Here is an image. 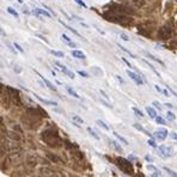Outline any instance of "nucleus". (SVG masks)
Wrapping results in <instances>:
<instances>
[{
    "label": "nucleus",
    "instance_id": "f257e3e1",
    "mask_svg": "<svg viewBox=\"0 0 177 177\" xmlns=\"http://www.w3.org/2000/svg\"><path fill=\"white\" fill-rule=\"evenodd\" d=\"M102 16H103V18L105 20L117 23V24H121V25H128L132 22V18L128 14H122V13H118V12H114L111 10L105 11Z\"/></svg>",
    "mask_w": 177,
    "mask_h": 177
},
{
    "label": "nucleus",
    "instance_id": "1a4fd4ad",
    "mask_svg": "<svg viewBox=\"0 0 177 177\" xmlns=\"http://www.w3.org/2000/svg\"><path fill=\"white\" fill-rule=\"evenodd\" d=\"M154 136H156V139H158V140H164V139H166V136H168V129H165V128H159V129H157V130L154 132Z\"/></svg>",
    "mask_w": 177,
    "mask_h": 177
},
{
    "label": "nucleus",
    "instance_id": "c9c22d12",
    "mask_svg": "<svg viewBox=\"0 0 177 177\" xmlns=\"http://www.w3.org/2000/svg\"><path fill=\"white\" fill-rule=\"evenodd\" d=\"M120 36H121V38H122L123 41H129V36H128L126 32H121Z\"/></svg>",
    "mask_w": 177,
    "mask_h": 177
},
{
    "label": "nucleus",
    "instance_id": "ddd939ff",
    "mask_svg": "<svg viewBox=\"0 0 177 177\" xmlns=\"http://www.w3.org/2000/svg\"><path fill=\"white\" fill-rule=\"evenodd\" d=\"M34 96H35V97H36V98H37V99H38L40 102H42L43 104H47V105H54V106H55V105H58V103H56V102H53V100H48V99H44V98L40 97L38 94H34Z\"/></svg>",
    "mask_w": 177,
    "mask_h": 177
},
{
    "label": "nucleus",
    "instance_id": "72a5a7b5",
    "mask_svg": "<svg viewBox=\"0 0 177 177\" xmlns=\"http://www.w3.org/2000/svg\"><path fill=\"white\" fill-rule=\"evenodd\" d=\"M133 111L135 112V115H136V116H140V117H144V114H142V111H141V110H139L138 108H133Z\"/></svg>",
    "mask_w": 177,
    "mask_h": 177
},
{
    "label": "nucleus",
    "instance_id": "9b49d317",
    "mask_svg": "<svg viewBox=\"0 0 177 177\" xmlns=\"http://www.w3.org/2000/svg\"><path fill=\"white\" fill-rule=\"evenodd\" d=\"M47 158H48L50 162L56 163V164H61V162H62L60 157H58L56 154H53V153H47Z\"/></svg>",
    "mask_w": 177,
    "mask_h": 177
},
{
    "label": "nucleus",
    "instance_id": "2f4dec72",
    "mask_svg": "<svg viewBox=\"0 0 177 177\" xmlns=\"http://www.w3.org/2000/svg\"><path fill=\"white\" fill-rule=\"evenodd\" d=\"M154 120H156V122H157L158 124H166V122H165V120H164L163 117H160V116H158V117H156Z\"/></svg>",
    "mask_w": 177,
    "mask_h": 177
},
{
    "label": "nucleus",
    "instance_id": "20e7f679",
    "mask_svg": "<svg viewBox=\"0 0 177 177\" xmlns=\"http://www.w3.org/2000/svg\"><path fill=\"white\" fill-rule=\"evenodd\" d=\"M106 7H109L114 12H118V13H122V14H134V11L130 7H128L126 5H122V4L110 2V4L106 5Z\"/></svg>",
    "mask_w": 177,
    "mask_h": 177
},
{
    "label": "nucleus",
    "instance_id": "7ed1b4c3",
    "mask_svg": "<svg viewBox=\"0 0 177 177\" xmlns=\"http://www.w3.org/2000/svg\"><path fill=\"white\" fill-rule=\"evenodd\" d=\"M116 164H117L118 169L122 172H124L126 175H132L134 172V169H133V165H132L130 160H127V159H124L122 157H118L116 159Z\"/></svg>",
    "mask_w": 177,
    "mask_h": 177
},
{
    "label": "nucleus",
    "instance_id": "4be33fe9",
    "mask_svg": "<svg viewBox=\"0 0 177 177\" xmlns=\"http://www.w3.org/2000/svg\"><path fill=\"white\" fill-rule=\"evenodd\" d=\"M66 90H67V92H68L71 96H73V97H76V98H80V96H79L73 88H71V86H66Z\"/></svg>",
    "mask_w": 177,
    "mask_h": 177
},
{
    "label": "nucleus",
    "instance_id": "4468645a",
    "mask_svg": "<svg viewBox=\"0 0 177 177\" xmlns=\"http://www.w3.org/2000/svg\"><path fill=\"white\" fill-rule=\"evenodd\" d=\"M72 55L76 58V59H86V55L82 52V50H72Z\"/></svg>",
    "mask_w": 177,
    "mask_h": 177
},
{
    "label": "nucleus",
    "instance_id": "412c9836",
    "mask_svg": "<svg viewBox=\"0 0 177 177\" xmlns=\"http://www.w3.org/2000/svg\"><path fill=\"white\" fill-rule=\"evenodd\" d=\"M96 123H97L99 127H102L103 129H105V130H110V127H109V126H106V123H105V122H103L102 120H97V121H96Z\"/></svg>",
    "mask_w": 177,
    "mask_h": 177
},
{
    "label": "nucleus",
    "instance_id": "49530a36",
    "mask_svg": "<svg viewBox=\"0 0 177 177\" xmlns=\"http://www.w3.org/2000/svg\"><path fill=\"white\" fill-rule=\"evenodd\" d=\"M171 136H172L174 139H176L177 140V133H171Z\"/></svg>",
    "mask_w": 177,
    "mask_h": 177
},
{
    "label": "nucleus",
    "instance_id": "bb28decb",
    "mask_svg": "<svg viewBox=\"0 0 177 177\" xmlns=\"http://www.w3.org/2000/svg\"><path fill=\"white\" fill-rule=\"evenodd\" d=\"M166 120H169V121H175V120H176V116L174 115V112L168 111V112H166Z\"/></svg>",
    "mask_w": 177,
    "mask_h": 177
},
{
    "label": "nucleus",
    "instance_id": "6ab92c4d",
    "mask_svg": "<svg viewBox=\"0 0 177 177\" xmlns=\"http://www.w3.org/2000/svg\"><path fill=\"white\" fill-rule=\"evenodd\" d=\"M145 54H146V55H147V56H148V58H150L151 60H153V61H156V62H158V64H160L162 66H164V65H165V64H164V62H163L162 60H159L158 58H156V56H154V55H152L151 53H147V52H145Z\"/></svg>",
    "mask_w": 177,
    "mask_h": 177
},
{
    "label": "nucleus",
    "instance_id": "79ce46f5",
    "mask_svg": "<svg viewBox=\"0 0 177 177\" xmlns=\"http://www.w3.org/2000/svg\"><path fill=\"white\" fill-rule=\"evenodd\" d=\"M122 60H123V62H124V64H126V65H127V66H128L129 68H133V66H132V65L129 64V61H128V60H126L124 58H122Z\"/></svg>",
    "mask_w": 177,
    "mask_h": 177
},
{
    "label": "nucleus",
    "instance_id": "de8ad7c7",
    "mask_svg": "<svg viewBox=\"0 0 177 177\" xmlns=\"http://www.w3.org/2000/svg\"><path fill=\"white\" fill-rule=\"evenodd\" d=\"M154 88H156V90H157V91H158V92H163V91H162V90H160V88H159V86H158V85H156V86H154Z\"/></svg>",
    "mask_w": 177,
    "mask_h": 177
},
{
    "label": "nucleus",
    "instance_id": "a211bd4d",
    "mask_svg": "<svg viewBox=\"0 0 177 177\" xmlns=\"http://www.w3.org/2000/svg\"><path fill=\"white\" fill-rule=\"evenodd\" d=\"M147 169H148L150 171H153L152 176H160V175H162L160 171H159V169H157V168L153 166V165H147Z\"/></svg>",
    "mask_w": 177,
    "mask_h": 177
},
{
    "label": "nucleus",
    "instance_id": "58836bf2",
    "mask_svg": "<svg viewBox=\"0 0 177 177\" xmlns=\"http://www.w3.org/2000/svg\"><path fill=\"white\" fill-rule=\"evenodd\" d=\"M147 144L150 145V146H152V147H154V148H157L158 146H157V144L154 142V140H152V139H150L148 141H147Z\"/></svg>",
    "mask_w": 177,
    "mask_h": 177
},
{
    "label": "nucleus",
    "instance_id": "a19ab883",
    "mask_svg": "<svg viewBox=\"0 0 177 177\" xmlns=\"http://www.w3.org/2000/svg\"><path fill=\"white\" fill-rule=\"evenodd\" d=\"M152 104H153L156 108H158V110H162V106H160V103H159V102H157V100H153V102H152Z\"/></svg>",
    "mask_w": 177,
    "mask_h": 177
},
{
    "label": "nucleus",
    "instance_id": "7c9ffc66",
    "mask_svg": "<svg viewBox=\"0 0 177 177\" xmlns=\"http://www.w3.org/2000/svg\"><path fill=\"white\" fill-rule=\"evenodd\" d=\"M72 120L76 121V122H78V123H83V122H84V120H83L82 117H79L78 115H73V116H72Z\"/></svg>",
    "mask_w": 177,
    "mask_h": 177
},
{
    "label": "nucleus",
    "instance_id": "393cba45",
    "mask_svg": "<svg viewBox=\"0 0 177 177\" xmlns=\"http://www.w3.org/2000/svg\"><path fill=\"white\" fill-rule=\"evenodd\" d=\"M61 40H62V41H64V42H65L67 46H68L70 43H72V42H73V41H72V40H71V38H70L67 35H65V34H62V35H61Z\"/></svg>",
    "mask_w": 177,
    "mask_h": 177
},
{
    "label": "nucleus",
    "instance_id": "c85d7f7f",
    "mask_svg": "<svg viewBox=\"0 0 177 177\" xmlns=\"http://www.w3.org/2000/svg\"><path fill=\"white\" fill-rule=\"evenodd\" d=\"M6 10H7V12H8L10 14H12V16H14V17H16V18L18 19V13H17V11H16V10H13L12 7H7Z\"/></svg>",
    "mask_w": 177,
    "mask_h": 177
},
{
    "label": "nucleus",
    "instance_id": "603ef678",
    "mask_svg": "<svg viewBox=\"0 0 177 177\" xmlns=\"http://www.w3.org/2000/svg\"><path fill=\"white\" fill-rule=\"evenodd\" d=\"M18 1H19V2H23V0H18Z\"/></svg>",
    "mask_w": 177,
    "mask_h": 177
},
{
    "label": "nucleus",
    "instance_id": "f704fd0d",
    "mask_svg": "<svg viewBox=\"0 0 177 177\" xmlns=\"http://www.w3.org/2000/svg\"><path fill=\"white\" fill-rule=\"evenodd\" d=\"M164 170L169 174V175H171V176H174V177H176L177 176V172H175V171H172L171 169H168V168H164Z\"/></svg>",
    "mask_w": 177,
    "mask_h": 177
},
{
    "label": "nucleus",
    "instance_id": "0eeeda50",
    "mask_svg": "<svg viewBox=\"0 0 177 177\" xmlns=\"http://www.w3.org/2000/svg\"><path fill=\"white\" fill-rule=\"evenodd\" d=\"M158 154L163 158H166V157H172L175 154V150L174 147L171 146H166V145H162L158 147Z\"/></svg>",
    "mask_w": 177,
    "mask_h": 177
},
{
    "label": "nucleus",
    "instance_id": "e433bc0d",
    "mask_svg": "<svg viewBox=\"0 0 177 177\" xmlns=\"http://www.w3.org/2000/svg\"><path fill=\"white\" fill-rule=\"evenodd\" d=\"M78 74L82 76V77H84V78H88V77H90L88 73V72H85V71H78Z\"/></svg>",
    "mask_w": 177,
    "mask_h": 177
},
{
    "label": "nucleus",
    "instance_id": "cd10ccee",
    "mask_svg": "<svg viewBox=\"0 0 177 177\" xmlns=\"http://www.w3.org/2000/svg\"><path fill=\"white\" fill-rule=\"evenodd\" d=\"M114 135H115V136H116V138L118 139V141L123 142V145H128V141H127V140H126L124 138H122V136H121L120 134H117V133H114Z\"/></svg>",
    "mask_w": 177,
    "mask_h": 177
},
{
    "label": "nucleus",
    "instance_id": "3c124183",
    "mask_svg": "<svg viewBox=\"0 0 177 177\" xmlns=\"http://www.w3.org/2000/svg\"><path fill=\"white\" fill-rule=\"evenodd\" d=\"M165 105H166V106H169V108H172V104H170V103H166Z\"/></svg>",
    "mask_w": 177,
    "mask_h": 177
},
{
    "label": "nucleus",
    "instance_id": "4c0bfd02",
    "mask_svg": "<svg viewBox=\"0 0 177 177\" xmlns=\"http://www.w3.org/2000/svg\"><path fill=\"white\" fill-rule=\"evenodd\" d=\"M13 46H14V48H17V50H18L19 53H24V49H23L18 43H13Z\"/></svg>",
    "mask_w": 177,
    "mask_h": 177
},
{
    "label": "nucleus",
    "instance_id": "6e6552de",
    "mask_svg": "<svg viewBox=\"0 0 177 177\" xmlns=\"http://www.w3.org/2000/svg\"><path fill=\"white\" fill-rule=\"evenodd\" d=\"M127 74L129 76V78H130V79H132V80H133L136 85H139V86H140V85H142V84H144V82H142L141 77H139L136 73H134V72H132V71H129V70H128V71H127Z\"/></svg>",
    "mask_w": 177,
    "mask_h": 177
},
{
    "label": "nucleus",
    "instance_id": "f03ea898",
    "mask_svg": "<svg viewBox=\"0 0 177 177\" xmlns=\"http://www.w3.org/2000/svg\"><path fill=\"white\" fill-rule=\"evenodd\" d=\"M41 138L48 146H52V147H58V146H60L62 144V140L59 136V133L56 132V129H53V128L46 129L42 133Z\"/></svg>",
    "mask_w": 177,
    "mask_h": 177
},
{
    "label": "nucleus",
    "instance_id": "c756f323",
    "mask_svg": "<svg viewBox=\"0 0 177 177\" xmlns=\"http://www.w3.org/2000/svg\"><path fill=\"white\" fill-rule=\"evenodd\" d=\"M110 144H111V145L115 147V150H116V151H118V152H122V147H121V146H120V145H118L116 141H112V140H111V141H110Z\"/></svg>",
    "mask_w": 177,
    "mask_h": 177
},
{
    "label": "nucleus",
    "instance_id": "a878e982",
    "mask_svg": "<svg viewBox=\"0 0 177 177\" xmlns=\"http://www.w3.org/2000/svg\"><path fill=\"white\" fill-rule=\"evenodd\" d=\"M88 132L90 133V135H92V136H93L96 140H99V136L97 135V133H96V132H94V130H93L91 127H88Z\"/></svg>",
    "mask_w": 177,
    "mask_h": 177
},
{
    "label": "nucleus",
    "instance_id": "473e14b6",
    "mask_svg": "<svg viewBox=\"0 0 177 177\" xmlns=\"http://www.w3.org/2000/svg\"><path fill=\"white\" fill-rule=\"evenodd\" d=\"M50 53L55 56H59V58H64V53L62 52H56V50H50Z\"/></svg>",
    "mask_w": 177,
    "mask_h": 177
},
{
    "label": "nucleus",
    "instance_id": "dca6fc26",
    "mask_svg": "<svg viewBox=\"0 0 177 177\" xmlns=\"http://www.w3.org/2000/svg\"><path fill=\"white\" fill-rule=\"evenodd\" d=\"M59 22H60V23H61V24H62V25H64V26H65V28H66V29H68V30H70V31H72V32H73V34H74V35H77V36H79V37H80V38H83V40H85V38H84V37H83V36H82V35H80V34H79V32H78V31H77V30H74V29H72V26H68V25H67V24H66V23H64V22H62V20H59ZM85 41H86V40H85Z\"/></svg>",
    "mask_w": 177,
    "mask_h": 177
},
{
    "label": "nucleus",
    "instance_id": "f3484780",
    "mask_svg": "<svg viewBox=\"0 0 177 177\" xmlns=\"http://www.w3.org/2000/svg\"><path fill=\"white\" fill-rule=\"evenodd\" d=\"M133 127H134L135 129H138V130H140V132H142V133L147 134L148 136H152V134H150V133H148V132H147V130H146V129H145L141 124H139V123H134V124H133Z\"/></svg>",
    "mask_w": 177,
    "mask_h": 177
},
{
    "label": "nucleus",
    "instance_id": "8fccbe9b",
    "mask_svg": "<svg viewBox=\"0 0 177 177\" xmlns=\"http://www.w3.org/2000/svg\"><path fill=\"white\" fill-rule=\"evenodd\" d=\"M135 159H136V158H135L134 156H130V157H129V160H135Z\"/></svg>",
    "mask_w": 177,
    "mask_h": 177
},
{
    "label": "nucleus",
    "instance_id": "9d476101",
    "mask_svg": "<svg viewBox=\"0 0 177 177\" xmlns=\"http://www.w3.org/2000/svg\"><path fill=\"white\" fill-rule=\"evenodd\" d=\"M55 65H56V66H59V68H60V70H61V71H62V72H64V73H65L68 78H71V79H73V78H74V73H73L72 71H70L66 66H64V65H62V64H60L59 61H55Z\"/></svg>",
    "mask_w": 177,
    "mask_h": 177
},
{
    "label": "nucleus",
    "instance_id": "f8f14e48",
    "mask_svg": "<svg viewBox=\"0 0 177 177\" xmlns=\"http://www.w3.org/2000/svg\"><path fill=\"white\" fill-rule=\"evenodd\" d=\"M35 11H32L36 16H38V14H42V16H44V17H48V18H50L52 17V14L50 13H48L46 10H43V8H38V7H36V8H34Z\"/></svg>",
    "mask_w": 177,
    "mask_h": 177
},
{
    "label": "nucleus",
    "instance_id": "c03bdc74",
    "mask_svg": "<svg viewBox=\"0 0 177 177\" xmlns=\"http://www.w3.org/2000/svg\"><path fill=\"white\" fill-rule=\"evenodd\" d=\"M99 92H100V93H102V94H103V97H104V98H106V99H108V98H109V97H108V96H106V93H105V92H104V91H103V90H99Z\"/></svg>",
    "mask_w": 177,
    "mask_h": 177
},
{
    "label": "nucleus",
    "instance_id": "a18cd8bd",
    "mask_svg": "<svg viewBox=\"0 0 177 177\" xmlns=\"http://www.w3.org/2000/svg\"><path fill=\"white\" fill-rule=\"evenodd\" d=\"M116 79H117V80H118L120 83H123V79H122V78H121L120 76H116Z\"/></svg>",
    "mask_w": 177,
    "mask_h": 177
},
{
    "label": "nucleus",
    "instance_id": "37998d69",
    "mask_svg": "<svg viewBox=\"0 0 177 177\" xmlns=\"http://www.w3.org/2000/svg\"><path fill=\"white\" fill-rule=\"evenodd\" d=\"M145 159H146L147 162H153V158H152V156H150V154L145 156Z\"/></svg>",
    "mask_w": 177,
    "mask_h": 177
},
{
    "label": "nucleus",
    "instance_id": "423d86ee",
    "mask_svg": "<svg viewBox=\"0 0 177 177\" xmlns=\"http://www.w3.org/2000/svg\"><path fill=\"white\" fill-rule=\"evenodd\" d=\"M172 35H174L172 29H171L170 26H168V25H164V26L159 28V30H158V37H159L160 40H163V41L170 40V38L172 37Z\"/></svg>",
    "mask_w": 177,
    "mask_h": 177
},
{
    "label": "nucleus",
    "instance_id": "39448f33",
    "mask_svg": "<svg viewBox=\"0 0 177 177\" xmlns=\"http://www.w3.org/2000/svg\"><path fill=\"white\" fill-rule=\"evenodd\" d=\"M7 92H8V97H10V99L14 103V105H17V106H22L23 105V103H22V99H20V94H19V92H18V90H16V88H7Z\"/></svg>",
    "mask_w": 177,
    "mask_h": 177
},
{
    "label": "nucleus",
    "instance_id": "aec40b11",
    "mask_svg": "<svg viewBox=\"0 0 177 177\" xmlns=\"http://www.w3.org/2000/svg\"><path fill=\"white\" fill-rule=\"evenodd\" d=\"M146 111H147V114L150 115V117H152V118H156V117H157V112H156V110H154L153 108L146 106Z\"/></svg>",
    "mask_w": 177,
    "mask_h": 177
},
{
    "label": "nucleus",
    "instance_id": "2eb2a0df",
    "mask_svg": "<svg viewBox=\"0 0 177 177\" xmlns=\"http://www.w3.org/2000/svg\"><path fill=\"white\" fill-rule=\"evenodd\" d=\"M37 74H38V76H40V77H41V79H42V80H43V83H44V84H46V85H47V86H48V88H50V90H52V91H56V88H55V86H54V85H53V84H52V83H50V82H49V80H48V79H46V78H44V77H43V76H41V74H40V73H38V72H37Z\"/></svg>",
    "mask_w": 177,
    "mask_h": 177
},
{
    "label": "nucleus",
    "instance_id": "ea45409f",
    "mask_svg": "<svg viewBox=\"0 0 177 177\" xmlns=\"http://www.w3.org/2000/svg\"><path fill=\"white\" fill-rule=\"evenodd\" d=\"M74 1H76L78 5H80L82 7H84V8H86V7H88V6H86V4H85L83 0H74Z\"/></svg>",
    "mask_w": 177,
    "mask_h": 177
},
{
    "label": "nucleus",
    "instance_id": "09e8293b",
    "mask_svg": "<svg viewBox=\"0 0 177 177\" xmlns=\"http://www.w3.org/2000/svg\"><path fill=\"white\" fill-rule=\"evenodd\" d=\"M163 93H164V94H165V96H170V94H169V92H168V91H166V90H164V91H163Z\"/></svg>",
    "mask_w": 177,
    "mask_h": 177
},
{
    "label": "nucleus",
    "instance_id": "b1692460",
    "mask_svg": "<svg viewBox=\"0 0 177 177\" xmlns=\"http://www.w3.org/2000/svg\"><path fill=\"white\" fill-rule=\"evenodd\" d=\"M130 2H132L133 5H135L136 7H141V6L145 5V1H144V0H130Z\"/></svg>",
    "mask_w": 177,
    "mask_h": 177
},
{
    "label": "nucleus",
    "instance_id": "5701e85b",
    "mask_svg": "<svg viewBox=\"0 0 177 177\" xmlns=\"http://www.w3.org/2000/svg\"><path fill=\"white\" fill-rule=\"evenodd\" d=\"M117 46H118V48H120V49H121V50H123V52H124V53H126V54H128V55H129V56H130V58H133V59H136V58H135V55H134V54H133V53H130V52H129V50H128V49H127V48H124V47H123V46H120V44H117Z\"/></svg>",
    "mask_w": 177,
    "mask_h": 177
}]
</instances>
